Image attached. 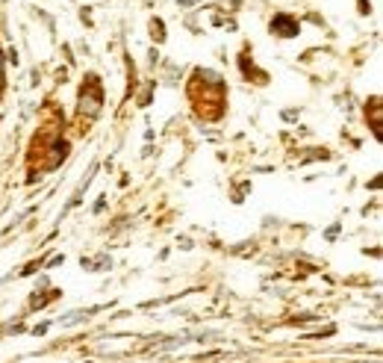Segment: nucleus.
Instances as JSON below:
<instances>
[{
    "label": "nucleus",
    "mask_w": 383,
    "mask_h": 363,
    "mask_svg": "<svg viewBox=\"0 0 383 363\" xmlns=\"http://www.w3.org/2000/svg\"><path fill=\"white\" fill-rule=\"evenodd\" d=\"M271 30L277 35H298V21H292L289 15H277L271 21Z\"/></svg>",
    "instance_id": "nucleus-1"
}]
</instances>
